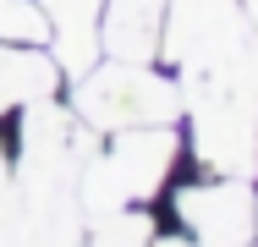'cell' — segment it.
<instances>
[{"instance_id": "obj_14", "label": "cell", "mask_w": 258, "mask_h": 247, "mask_svg": "<svg viewBox=\"0 0 258 247\" xmlns=\"http://www.w3.org/2000/svg\"><path fill=\"white\" fill-rule=\"evenodd\" d=\"M253 236H258V193H253Z\"/></svg>"}, {"instance_id": "obj_10", "label": "cell", "mask_w": 258, "mask_h": 247, "mask_svg": "<svg viewBox=\"0 0 258 247\" xmlns=\"http://www.w3.org/2000/svg\"><path fill=\"white\" fill-rule=\"evenodd\" d=\"M0 44H44L50 49V17L39 0H0Z\"/></svg>"}, {"instance_id": "obj_12", "label": "cell", "mask_w": 258, "mask_h": 247, "mask_svg": "<svg viewBox=\"0 0 258 247\" xmlns=\"http://www.w3.org/2000/svg\"><path fill=\"white\" fill-rule=\"evenodd\" d=\"M242 11H247V22H253V33H258V0H242Z\"/></svg>"}, {"instance_id": "obj_9", "label": "cell", "mask_w": 258, "mask_h": 247, "mask_svg": "<svg viewBox=\"0 0 258 247\" xmlns=\"http://www.w3.org/2000/svg\"><path fill=\"white\" fill-rule=\"evenodd\" d=\"M154 214L143 209V203H126V209H115V214H99V220H88V247H154Z\"/></svg>"}, {"instance_id": "obj_1", "label": "cell", "mask_w": 258, "mask_h": 247, "mask_svg": "<svg viewBox=\"0 0 258 247\" xmlns=\"http://www.w3.org/2000/svg\"><path fill=\"white\" fill-rule=\"evenodd\" d=\"M187 110V143L209 176H258V44L176 77Z\"/></svg>"}, {"instance_id": "obj_5", "label": "cell", "mask_w": 258, "mask_h": 247, "mask_svg": "<svg viewBox=\"0 0 258 247\" xmlns=\"http://www.w3.org/2000/svg\"><path fill=\"white\" fill-rule=\"evenodd\" d=\"M176 214L192 247H247L253 242V187L242 176H209L176 193Z\"/></svg>"}, {"instance_id": "obj_4", "label": "cell", "mask_w": 258, "mask_h": 247, "mask_svg": "<svg viewBox=\"0 0 258 247\" xmlns=\"http://www.w3.org/2000/svg\"><path fill=\"white\" fill-rule=\"evenodd\" d=\"M253 44H258V33L242 11V0H170L165 6L159 55L176 66V77L220 66V60H231Z\"/></svg>"}, {"instance_id": "obj_3", "label": "cell", "mask_w": 258, "mask_h": 247, "mask_svg": "<svg viewBox=\"0 0 258 247\" xmlns=\"http://www.w3.org/2000/svg\"><path fill=\"white\" fill-rule=\"evenodd\" d=\"M181 159V138L176 127H132V132H115V143L94 154L77 176V203H83V220H99L115 214L126 203H149L165 187L170 165Z\"/></svg>"}, {"instance_id": "obj_7", "label": "cell", "mask_w": 258, "mask_h": 247, "mask_svg": "<svg viewBox=\"0 0 258 247\" xmlns=\"http://www.w3.org/2000/svg\"><path fill=\"white\" fill-rule=\"evenodd\" d=\"M50 17V55L66 77H83L99 60V6L104 0H39Z\"/></svg>"}, {"instance_id": "obj_15", "label": "cell", "mask_w": 258, "mask_h": 247, "mask_svg": "<svg viewBox=\"0 0 258 247\" xmlns=\"http://www.w3.org/2000/svg\"><path fill=\"white\" fill-rule=\"evenodd\" d=\"M247 247H253V242H247Z\"/></svg>"}, {"instance_id": "obj_13", "label": "cell", "mask_w": 258, "mask_h": 247, "mask_svg": "<svg viewBox=\"0 0 258 247\" xmlns=\"http://www.w3.org/2000/svg\"><path fill=\"white\" fill-rule=\"evenodd\" d=\"M154 247H192V242H176V236H154Z\"/></svg>"}, {"instance_id": "obj_8", "label": "cell", "mask_w": 258, "mask_h": 247, "mask_svg": "<svg viewBox=\"0 0 258 247\" xmlns=\"http://www.w3.org/2000/svg\"><path fill=\"white\" fill-rule=\"evenodd\" d=\"M60 77L66 72L55 66V55L44 44H0V115L55 99Z\"/></svg>"}, {"instance_id": "obj_11", "label": "cell", "mask_w": 258, "mask_h": 247, "mask_svg": "<svg viewBox=\"0 0 258 247\" xmlns=\"http://www.w3.org/2000/svg\"><path fill=\"white\" fill-rule=\"evenodd\" d=\"M6 187H11V148L0 143V198H6Z\"/></svg>"}, {"instance_id": "obj_2", "label": "cell", "mask_w": 258, "mask_h": 247, "mask_svg": "<svg viewBox=\"0 0 258 247\" xmlns=\"http://www.w3.org/2000/svg\"><path fill=\"white\" fill-rule=\"evenodd\" d=\"M72 110L94 132H132V127H176L181 121V83L154 72V60H110L99 55L77 88Z\"/></svg>"}, {"instance_id": "obj_6", "label": "cell", "mask_w": 258, "mask_h": 247, "mask_svg": "<svg viewBox=\"0 0 258 247\" xmlns=\"http://www.w3.org/2000/svg\"><path fill=\"white\" fill-rule=\"evenodd\" d=\"M170 0H104L99 6V55L110 60H159Z\"/></svg>"}]
</instances>
